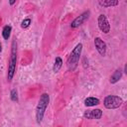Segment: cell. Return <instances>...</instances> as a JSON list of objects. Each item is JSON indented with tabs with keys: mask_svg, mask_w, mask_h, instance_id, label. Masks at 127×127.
Listing matches in <instances>:
<instances>
[{
	"mask_svg": "<svg viewBox=\"0 0 127 127\" xmlns=\"http://www.w3.org/2000/svg\"><path fill=\"white\" fill-rule=\"evenodd\" d=\"M83 117L85 119H100L102 117V111L100 109L86 110L83 113Z\"/></svg>",
	"mask_w": 127,
	"mask_h": 127,
	"instance_id": "8",
	"label": "cell"
},
{
	"mask_svg": "<svg viewBox=\"0 0 127 127\" xmlns=\"http://www.w3.org/2000/svg\"><path fill=\"white\" fill-rule=\"evenodd\" d=\"M10 98H11L12 101H16V102L19 100V98H18V92H17V90L15 88L11 90V92H10Z\"/></svg>",
	"mask_w": 127,
	"mask_h": 127,
	"instance_id": "14",
	"label": "cell"
},
{
	"mask_svg": "<svg viewBox=\"0 0 127 127\" xmlns=\"http://www.w3.org/2000/svg\"><path fill=\"white\" fill-rule=\"evenodd\" d=\"M126 70H127V65H126V64H125V66H124V71H125V72H127V71H126Z\"/></svg>",
	"mask_w": 127,
	"mask_h": 127,
	"instance_id": "17",
	"label": "cell"
},
{
	"mask_svg": "<svg viewBox=\"0 0 127 127\" xmlns=\"http://www.w3.org/2000/svg\"><path fill=\"white\" fill-rule=\"evenodd\" d=\"M49 102H50V95L48 93H43L39 99V102H38V105L36 107V121L37 123H41L43 118H44V115H45V111L49 105Z\"/></svg>",
	"mask_w": 127,
	"mask_h": 127,
	"instance_id": "2",
	"label": "cell"
},
{
	"mask_svg": "<svg viewBox=\"0 0 127 127\" xmlns=\"http://www.w3.org/2000/svg\"><path fill=\"white\" fill-rule=\"evenodd\" d=\"M121 77H122V70H121V69H116V70L113 72V74L110 76L109 81H110V83L114 84V83L118 82Z\"/></svg>",
	"mask_w": 127,
	"mask_h": 127,
	"instance_id": "10",
	"label": "cell"
},
{
	"mask_svg": "<svg viewBox=\"0 0 127 127\" xmlns=\"http://www.w3.org/2000/svg\"><path fill=\"white\" fill-rule=\"evenodd\" d=\"M98 4L101 6V7H114V6H117L119 4V1L118 0H98Z\"/></svg>",
	"mask_w": 127,
	"mask_h": 127,
	"instance_id": "9",
	"label": "cell"
},
{
	"mask_svg": "<svg viewBox=\"0 0 127 127\" xmlns=\"http://www.w3.org/2000/svg\"><path fill=\"white\" fill-rule=\"evenodd\" d=\"M97 23H98V27H99L101 32H103L104 34H108L109 33L110 25H109V22H108V20H107V18H106V16L104 14H100L98 16Z\"/></svg>",
	"mask_w": 127,
	"mask_h": 127,
	"instance_id": "5",
	"label": "cell"
},
{
	"mask_svg": "<svg viewBox=\"0 0 127 127\" xmlns=\"http://www.w3.org/2000/svg\"><path fill=\"white\" fill-rule=\"evenodd\" d=\"M16 3V0H9V4L12 6V5H14Z\"/></svg>",
	"mask_w": 127,
	"mask_h": 127,
	"instance_id": "16",
	"label": "cell"
},
{
	"mask_svg": "<svg viewBox=\"0 0 127 127\" xmlns=\"http://www.w3.org/2000/svg\"><path fill=\"white\" fill-rule=\"evenodd\" d=\"M2 52V45H1V42H0V53Z\"/></svg>",
	"mask_w": 127,
	"mask_h": 127,
	"instance_id": "18",
	"label": "cell"
},
{
	"mask_svg": "<svg viewBox=\"0 0 127 127\" xmlns=\"http://www.w3.org/2000/svg\"><path fill=\"white\" fill-rule=\"evenodd\" d=\"M81 51H82V44L81 43H78L74 48L73 50L71 51L68 59H67V69L72 71L75 69V67L77 66V64H78V61H79V58H80V55H81Z\"/></svg>",
	"mask_w": 127,
	"mask_h": 127,
	"instance_id": "3",
	"label": "cell"
},
{
	"mask_svg": "<svg viewBox=\"0 0 127 127\" xmlns=\"http://www.w3.org/2000/svg\"><path fill=\"white\" fill-rule=\"evenodd\" d=\"M89 15H90V11H84L82 14H80L78 17H76L70 24V28L74 29V28H77L79 27L80 25H82L88 18H89Z\"/></svg>",
	"mask_w": 127,
	"mask_h": 127,
	"instance_id": "6",
	"label": "cell"
},
{
	"mask_svg": "<svg viewBox=\"0 0 127 127\" xmlns=\"http://www.w3.org/2000/svg\"><path fill=\"white\" fill-rule=\"evenodd\" d=\"M62 65H63V60L60 57H57L55 59V63H54V65H53V71L54 72H58L61 69Z\"/></svg>",
	"mask_w": 127,
	"mask_h": 127,
	"instance_id": "12",
	"label": "cell"
},
{
	"mask_svg": "<svg viewBox=\"0 0 127 127\" xmlns=\"http://www.w3.org/2000/svg\"><path fill=\"white\" fill-rule=\"evenodd\" d=\"M94 46H95V49L97 50V52L99 53V55L104 57L106 54L107 47H106V44L103 42V40H101L99 37H96L94 39Z\"/></svg>",
	"mask_w": 127,
	"mask_h": 127,
	"instance_id": "7",
	"label": "cell"
},
{
	"mask_svg": "<svg viewBox=\"0 0 127 127\" xmlns=\"http://www.w3.org/2000/svg\"><path fill=\"white\" fill-rule=\"evenodd\" d=\"M99 103H100V100L96 97H87L84 99V105L86 107L95 106V105H98Z\"/></svg>",
	"mask_w": 127,
	"mask_h": 127,
	"instance_id": "11",
	"label": "cell"
},
{
	"mask_svg": "<svg viewBox=\"0 0 127 127\" xmlns=\"http://www.w3.org/2000/svg\"><path fill=\"white\" fill-rule=\"evenodd\" d=\"M122 103L123 99L117 95H107L103 100V104L107 109H116L120 107Z\"/></svg>",
	"mask_w": 127,
	"mask_h": 127,
	"instance_id": "4",
	"label": "cell"
},
{
	"mask_svg": "<svg viewBox=\"0 0 127 127\" xmlns=\"http://www.w3.org/2000/svg\"><path fill=\"white\" fill-rule=\"evenodd\" d=\"M16 63H17V42L16 40L12 41L11 45V55L9 59V64H8V71H7V80L11 81L15 70H16Z\"/></svg>",
	"mask_w": 127,
	"mask_h": 127,
	"instance_id": "1",
	"label": "cell"
},
{
	"mask_svg": "<svg viewBox=\"0 0 127 127\" xmlns=\"http://www.w3.org/2000/svg\"><path fill=\"white\" fill-rule=\"evenodd\" d=\"M11 31H12V27L10 25H6L3 27V30H2V36L4 38V40H8L10 38V35H11Z\"/></svg>",
	"mask_w": 127,
	"mask_h": 127,
	"instance_id": "13",
	"label": "cell"
},
{
	"mask_svg": "<svg viewBox=\"0 0 127 127\" xmlns=\"http://www.w3.org/2000/svg\"><path fill=\"white\" fill-rule=\"evenodd\" d=\"M31 23H32V20H31L30 18H26V19H24V20L22 21L21 27H22L23 29H27V28L31 25Z\"/></svg>",
	"mask_w": 127,
	"mask_h": 127,
	"instance_id": "15",
	"label": "cell"
}]
</instances>
